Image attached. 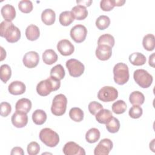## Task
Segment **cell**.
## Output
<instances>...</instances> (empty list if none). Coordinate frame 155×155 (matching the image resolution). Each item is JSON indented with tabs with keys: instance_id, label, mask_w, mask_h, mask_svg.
<instances>
[{
	"instance_id": "obj_19",
	"label": "cell",
	"mask_w": 155,
	"mask_h": 155,
	"mask_svg": "<svg viewBox=\"0 0 155 155\" xmlns=\"http://www.w3.org/2000/svg\"><path fill=\"white\" fill-rule=\"evenodd\" d=\"M113 117L112 113L110 110L107 109H101L95 115L96 120L102 124H106Z\"/></svg>"
},
{
	"instance_id": "obj_20",
	"label": "cell",
	"mask_w": 155,
	"mask_h": 155,
	"mask_svg": "<svg viewBox=\"0 0 155 155\" xmlns=\"http://www.w3.org/2000/svg\"><path fill=\"white\" fill-rule=\"evenodd\" d=\"M74 17L77 20H84L88 16V11L85 7L77 5L73 7L71 11Z\"/></svg>"
},
{
	"instance_id": "obj_5",
	"label": "cell",
	"mask_w": 155,
	"mask_h": 155,
	"mask_svg": "<svg viewBox=\"0 0 155 155\" xmlns=\"http://www.w3.org/2000/svg\"><path fill=\"white\" fill-rule=\"evenodd\" d=\"M67 104V99L63 94L56 95L52 102L51 107V113L57 116L63 115L66 111Z\"/></svg>"
},
{
	"instance_id": "obj_13",
	"label": "cell",
	"mask_w": 155,
	"mask_h": 155,
	"mask_svg": "<svg viewBox=\"0 0 155 155\" xmlns=\"http://www.w3.org/2000/svg\"><path fill=\"white\" fill-rule=\"evenodd\" d=\"M39 61V56L38 53L34 51H30L26 53L22 59L24 65L29 68L36 67Z\"/></svg>"
},
{
	"instance_id": "obj_26",
	"label": "cell",
	"mask_w": 155,
	"mask_h": 155,
	"mask_svg": "<svg viewBox=\"0 0 155 155\" xmlns=\"http://www.w3.org/2000/svg\"><path fill=\"white\" fill-rule=\"evenodd\" d=\"M74 17L71 11H64L59 15V21L60 24L63 26L70 25L74 21Z\"/></svg>"
},
{
	"instance_id": "obj_15",
	"label": "cell",
	"mask_w": 155,
	"mask_h": 155,
	"mask_svg": "<svg viewBox=\"0 0 155 155\" xmlns=\"http://www.w3.org/2000/svg\"><path fill=\"white\" fill-rule=\"evenodd\" d=\"M96 56L101 61L109 59L112 54V48L106 45H99L96 49Z\"/></svg>"
},
{
	"instance_id": "obj_40",
	"label": "cell",
	"mask_w": 155,
	"mask_h": 155,
	"mask_svg": "<svg viewBox=\"0 0 155 155\" xmlns=\"http://www.w3.org/2000/svg\"><path fill=\"white\" fill-rule=\"evenodd\" d=\"M27 150L29 155H36L40 151V146L36 142H31L27 145Z\"/></svg>"
},
{
	"instance_id": "obj_16",
	"label": "cell",
	"mask_w": 155,
	"mask_h": 155,
	"mask_svg": "<svg viewBox=\"0 0 155 155\" xmlns=\"http://www.w3.org/2000/svg\"><path fill=\"white\" fill-rule=\"evenodd\" d=\"M25 85L21 81H16L11 82L8 87L9 93L13 95H20L25 91Z\"/></svg>"
},
{
	"instance_id": "obj_14",
	"label": "cell",
	"mask_w": 155,
	"mask_h": 155,
	"mask_svg": "<svg viewBox=\"0 0 155 155\" xmlns=\"http://www.w3.org/2000/svg\"><path fill=\"white\" fill-rule=\"evenodd\" d=\"M57 49L61 54L67 56L71 55L74 51V47L68 39H62L57 44Z\"/></svg>"
},
{
	"instance_id": "obj_45",
	"label": "cell",
	"mask_w": 155,
	"mask_h": 155,
	"mask_svg": "<svg viewBox=\"0 0 155 155\" xmlns=\"http://www.w3.org/2000/svg\"><path fill=\"white\" fill-rule=\"evenodd\" d=\"M148 63L150 66L154 67V53H153L150 56Z\"/></svg>"
},
{
	"instance_id": "obj_31",
	"label": "cell",
	"mask_w": 155,
	"mask_h": 155,
	"mask_svg": "<svg viewBox=\"0 0 155 155\" xmlns=\"http://www.w3.org/2000/svg\"><path fill=\"white\" fill-rule=\"evenodd\" d=\"M114 37L110 34H104L99 36L97 40V45H106L113 47L114 45Z\"/></svg>"
},
{
	"instance_id": "obj_22",
	"label": "cell",
	"mask_w": 155,
	"mask_h": 155,
	"mask_svg": "<svg viewBox=\"0 0 155 155\" xmlns=\"http://www.w3.org/2000/svg\"><path fill=\"white\" fill-rule=\"evenodd\" d=\"M25 36L26 38L30 41H33L36 40L40 36V31L39 28L34 24L28 25L25 30Z\"/></svg>"
},
{
	"instance_id": "obj_25",
	"label": "cell",
	"mask_w": 155,
	"mask_h": 155,
	"mask_svg": "<svg viewBox=\"0 0 155 155\" xmlns=\"http://www.w3.org/2000/svg\"><path fill=\"white\" fill-rule=\"evenodd\" d=\"M32 120L36 125H42L47 120V114L42 110H36L32 114Z\"/></svg>"
},
{
	"instance_id": "obj_17",
	"label": "cell",
	"mask_w": 155,
	"mask_h": 155,
	"mask_svg": "<svg viewBox=\"0 0 155 155\" xmlns=\"http://www.w3.org/2000/svg\"><path fill=\"white\" fill-rule=\"evenodd\" d=\"M1 15L3 18L8 21H13L16 17V10L15 7L10 4H5L1 8Z\"/></svg>"
},
{
	"instance_id": "obj_28",
	"label": "cell",
	"mask_w": 155,
	"mask_h": 155,
	"mask_svg": "<svg viewBox=\"0 0 155 155\" xmlns=\"http://www.w3.org/2000/svg\"><path fill=\"white\" fill-rule=\"evenodd\" d=\"M101 133L99 130L96 128H92L88 130L85 134L86 140L90 143L96 142L100 138Z\"/></svg>"
},
{
	"instance_id": "obj_12",
	"label": "cell",
	"mask_w": 155,
	"mask_h": 155,
	"mask_svg": "<svg viewBox=\"0 0 155 155\" xmlns=\"http://www.w3.org/2000/svg\"><path fill=\"white\" fill-rule=\"evenodd\" d=\"M12 124L16 128H23L28 123V116L27 113L21 111H17L13 114L12 116Z\"/></svg>"
},
{
	"instance_id": "obj_23",
	"label": "cell",
	"mask_w": 155,
	"mask_h": 155,
	"mask_svg": "<svg viewBox=\"0 0 155 155\" xmlns=\"http://www.w3.org/2000/svg\"><path fill=\"white\" fill-rule=\"evenodd\" d=\"M58 55L52 49L46 50L42 54V60L45 64L51 65L58 61Z\"/></svg>"
},
{
	"instance_id": "obj_9",
	"label": "cell",
	"mask_w": 155,
	"mask_h": 155,
	"mask_svg": "<svg viewBox=\"0 0 155 155\" xmlns=\"http://www.w3.org/2000/svg\"><path fill=\"white\" fill-rule=\"evenodd\" d=\"M70 36L76 43L82 42L86 38L87 29L82 24H78L73 27L70 30Z\"/></svg>"
},
{
	"instance_id": "obj_2",
	"label": "cell",
	"mask_w": 155,
	"mask_h": 155,
	"mask_svg": "<svg viewBox=\"0 0 155 155\" xmlns=\"http://www.w3.org/2000/svg\"><path fill=\"white\" fill-rule=\"evenodd\" d=\"M61 86V81L53 76L40 81L36 86L37 93L42 96L48 95L51 91L58 90Z\"/></svg>"
},
{
	"instance_id": "obj_38",
	"label": "cell",
	"mask_w": 155,
	"mask_h": 155,
	"mask_svg": "<svg viewBox=\"0 0 155 155\" xmlns=\"http://www.w3.org/2000/svg\"><path fill=\"white\" fill-rule=\"evenodd\" d=\"M143 110L139 105H133L129 110V116L133 119H138L142 115Z\"/></svg>"
},
{
	"instance_id": "obj_3",
	"label": "cell",
	"mask_w": 155,
	"mask_h": 155,
	"mask_svg": "<svg viewBox=\"0 0 155 155\" xmlns=\"http://www.w3.org/2000/svg\"><path fill=\"white\" fill-rule=\"evenodd\" d=\"M114 81L119 85L126 84L130 78L129 70L127 65L122 62L116 64L113 68Z\"/></svg>"
},
{
	"instance_id": "obj_33",
	"label": "cell",
	"mask_w": 155,
	"mask_h": 155,
	"mask_svg": "<svg viewBox=\"0 0 155 155\" xmlns=\"http://www.w3.org/2000/svg\"><path fill=\"white\" fill-rule=\"evenodd\" d=\"M110 24V19L105 15L99 16L96 20V26L99 30H103L109 27Z\"/></svg>"
},
{
	"instance_id": "obj_30",
	"label": "cell",
	"mask_w": 155,
	"mask_h": 155,
	"mask_svg": "<svg viewBox=\"0 0 155 155\" xmlns=\"http://www.w3.org/2000/svg\"><path fill=\"white\" fill-rule=\"evenodd\" d=\"M84 111L78 107L71 108L69 111L70 117L74 122H81L84 119Z\"/></svg>"
},
{
	"instance_id": "obj_41",
	"label": "cell",
	"mask_w": 155,
	"mask_h": 155,
	"mask_svg": "<svg viewBox=\"0 0 155 155\" xmlns=\"http://www.w3.org/2000/svg\"><path fill=\"white\" fill-rule=\"evenodd\" d=\"M88 110L92 115H96V114L103 108L102 104L96 101H92L88 104Z\"/></svg>"
},
{
	"instance_id": "obj_39",
	"label": "cell",
	"mask_w": 155,
	"mask_h": 155,
	"mask_svg": "<svg viewBox=\"0 0 155 155\" xmlns=\"http://www.w3.org/2000/svg\"><path fill=\"white\" fill-rule=\"evenodd\" d=\"M115 7V0H102L100 2L101 8L105 12H108Z\"/></svg>"
},
{
	"instance_id": "obj_29",
	"label": "cell",
	"mask_w": 155,
	"mask_h": 155,
	"mask_svg": "<svg viewBox=\"0 0 155 155\" xmlns=\"http://www.w3.org/2000/svg\"><path fill=\"white\" fill-rule=\"evenodd\" d=\"M154 36L153 34H147L142 40V45L143 48L147 51H153L155 47Z\"/></svg>"
},
{
	"instance_id": "obj_27",
	"label": "cell",
	"mask_w": 155,
	"mask_h": 155,
	"mask_svg": "<svg viewBox=\"0 0 155 155\" xmlns=\"http://www.w3.org/2000/svg\"><path fill=\"white\" fill-rule=\"evenodd\" d=\"M129 101L133 105H141L144 102L145 96L141 92L134 91L130 94Z\"/></svg>"
},
{
	"instance_id": "obj_11",
	"label": "cell",
	"mask_w": 155,
	"mask_h": 155,
	"mask_svg": "<svg viewBox=\"0 0 155 155\" xmlns=\"http://www.w3.org/2000/svg\"><path fill=\"white\" fill-rule=\"evenodd\" d=\"M63 153L65 155H85L84 149L74 142H68L63 147Z\"/></svg>"
},
{
	"instance_id": "obj_6",
	"label": "cell",
	"mask_w": 155,
	"mask_h": 155,
	"mask_svg": "<svg viewBox=\"0 0 155 155\" xmlns=\"http://www.w3.org/2000/svg\"><path fill=\"white\" fill-rule=\"evenodd\" d=\"M133 78L135 82L143 88L150 87L153 81L152 75L143 69L135 70L134 71Z\"/></svg>"
},
{
	"instance_id": "obj_44",
	"label": "cell",
	"mask_w": 155,
	"mask_h": 155,
	"mask_svg": "<svg viewBox=\"0 0 155 155\" xmlns=\"http://www.w3.org/2000/svg\"><path fill=\"white\" fill-rule=\"evenodd\" d=\"M76 2L79 4V5H81L84 7H89L92 3V1L91 0L90 1H77Z\"/></svg>"
},
{
	"instance_id": "obj_7",
	"label": "cell",
	"mask_w": 155,
	"mask_h": 155,
	"mask_svg": "<svg viewBox=\"0 0 155 155\" xmlns=\"http://www.w3.org/2000/svg\"><path fill=\"white\" fill-rule=\"evenodd\" d=\"M118 97V91L113 87L105 86L99 90L97 93V98L105 102H111Z\"/></svg>"
},
{
	"instance_id": "obj_35",
	"label": "cell",
	"mask_w": 155,
	"mask_h": 155,
	"mask_svg": "<svg viewBox=\"0 0 155 155\" xmlns=\"http://www.w3.org/2000/svg\"><path fill=\"white\" fill-rule=\"evenodd\" d=\"M106 128L110 133H117L120 128L119 120L117 118L112 117L111 119L106 124Z\"/></svg>"
},
{
	"instance_id": "obj_37",
	"label": "cell",
	"mask_w": 155,
	"mask_h": 155,
	"mask_svg": "<svg viewBox=\"0 0 155 155\" xmlns=\"http://www.w3.org/2000/svg\"><path fill=\"white\" fill-rule=\"evenodd\" d=\"M33 3L29 0H22L19 1L18 8L21 12L24 13H30L33 10Z\"/></svg>"
},
{
	"instance_id": "obj_8",
	"label": "cell",
	"mask_w": 155,
	"mask_h": 155,
	"mask_svg": "<svg viewBox=\"0 0 155 155\" xmlns=\"http://www.w3.org/2000/svg\"><path fill=\"white\" fill-rule=\"evenodd\" d=\"M70 75L74 78L81 76L85 70L84 65L79 61L75 59H68L65 64Z\"/></svg>"
},
{
	"instance_id": "obj_21",
	"label": "cell",
	"mask_w": 155,
	"mask_h": 155,
	"mask_svg": "<svg viewBox=\"0 0 155 155\" xmlns=\"http://www.w3.org/2000/svg\"><path fill=\"white\" fill-rule=\"evenodd\" d=\"M31 102L30 100L27 98H22L19 99L15 105V109L17 111H23L25 113H28L31 108Z\"/></svg>"
},
{
	"instance_id": "obj_10",
	"label": "cell",
	"mask_w": 155,
	"mask_h": 155,
	"mask_svg": "<svg viewBox=\"0 0 155 155\" xmlns=\"http://www.w3.org/2000/svg\"><path fill=\"white\" fill-rule=\"evenodd\" d=\"M113 142L109 139H102L94 150V155H108L113 148Z\"/></svg>"
},
{
	"instance_id": "obj_46",
	"label": "cell",
	"mask_w": 155,
	"mask_h": 155,
	"mask_svg": "<svg viewBox=\"0 0 155 155\" xmlns=\"http://www.w3.org/2000/svg\"><path fill=\"white\" fill-rule=\"evenodd\" d=\"M0 48H1V59L0 60H1V61H2L6 57V51L4 50V48L2 47H1Z\"/></svg>"
},
{
	"instance_id": "obj_4",
	"label": "cell",
	"mask_w": 155,
	"mask_h": 155,
	"mask_svg": "<svg viewBox=\"0 0 155 155\" xmlns=\"http://www.w3.org/2000/svg\"><path fill=\"white\" fill-rule=\"evenodd\" d=\"M39 137L41 142L49 147H54L59 142L58 134L49 128L42 129L39 133Z\"/></svg>"
},
{
	"instance_id": "obj_47",
	"label": "cell",
	"mask_w": 155,
	"mask_h": 155,
	"mask_svg": "<svg viewBox=\"0 0 155 155\" xmlns=\"http://www.w3.org/2000/svg\"><path fill=\"white\" fill-rule=\"evenodd\" d=\"M125 1L124 0H115V6H122L125 4Z\"/></svg>"
},
{
	"instance_id": "obj_32",
	"label": "cell",
	"mask_w": 155,
	"mask_h": 155,
	"mask_svg": "<svg viewBox=\"0 0 155 155\" xmlns=\"http://www.w3.org/2000/svg\"><path fill=\"white\" fill-rule=\"evenodd\" d=\"M50 74V76H53L61 81L64 79L65 75V71L62 65L58 64L51 69Z\"/></svg>"
},
{
	"instance_id": "obj_43",
	"label": "cell",
	"mask_w": 155,
	"mask_h": 155,
	"mask_svg": "<svg viewBox=\"0 0 155 155\" xmlns=\"http://www.w3.org/2000/svg\"><path fill=\"white\" fill-rule=\"evenodd\" d=\"M10 154H11V155H15V154L24 155V152L22 148L19 147H14L12 148Z\"/></svg>"
},
{
	"instance_id": "obj_1",
	"label": "cell",
	"mask_w": 155,
	"mask_h": 155,
	"mask_svg": "<svg viewBox=\"0 0 155 155\" xmlns=\"http://www.w3.org/2000/svg\"><path fill=\"white\" fill-rule=\"evenodd\" d=\"M0 35L5 38L7 42L14 43L19 40L21 34L20 30L12 21L4 20L0 24Z\"/></svg>"
},
{
	"instance_id": "obj_42",
	"label": "cell",
	"mask_w": 155,
	"mask_h": 155,
	"mask_svg": "<svg viewBox=\"0 0 155 155\" xmlns=\"http://www.w3.org/2000/svg\"><path fill=\"white\" fill-rule=\"evenodd\" d=\"M1 115L2 117H7L8 116L12 111V107L10 104L7 102H2L0 104Z\"/></svg>"
},
{
	"instance_id": "obj_34",
	"label": "cell",
	"mask_w": 155,
	"mask_h": 155,
	"mask_svg": "<svg viewBox=\"0 0 155 155\" xmlns=\"http://www.w3.org/2000/svg\"><path fill=\"white\" fill-rule=\"evenodd\" d=\"M12 70L10 66L7 64H3L0 68V78L1 81L6 83L11 78Z\"/></svg>"
},
{
	"instance_id": "obj_18",
	"label": "cell",
	"mask_w": 155,
	"mask_h": 155,
	"mask_svg": "<svg viewBox=\"0 0 155 155\" xmlns=\"http://www.w3.org/2000/svg\"><path fill=\"white\" fill-rule=\"evenodd\" d=\"M56 19V14L51 8L45 9L41 14V20L47 25H51L54 24Z\"/></svg>"
},
{
	"instance_id": "obj_24",
	"label": "cell",
	"mask_w": 155,
	"mask_h": 155,
	"mask_svg": "<svg viewBox=\"0 0 155 155\" xmlns=\"http://www.w3.org/2000/svg\"><path fill=\"white\" fill-rule=\"evenodd\" d=\"M129 61L136 66L142 65L146 62V57L141 53H133L129 56Z\"/></svg>"
},
{
	"instance_id": "obj_36",
	"label": "cell",
	"mask_w": 155,
	"mask_h": 155,
	"mask_svg": "<svg viewBox=\"0 0 155 155\" xmlns=\"http://www.w3.org/2000/svg\"><path fill=\"white\" fill-rule=\"evenodd\" d=\"M112 111L117 114L124 113L127 110V104L122 100H118L112 105Z\"/></svg>"
}]
</instances>
